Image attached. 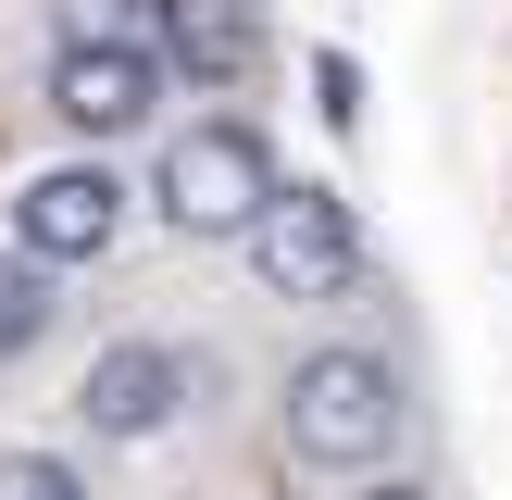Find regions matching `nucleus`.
<instances>
[{"label": "nucleus", "mask_w": 512, "mask_h": 500, "mask_svg": "<svg viewBox=\"0 0 512 500\" xmlns=\"http://www.w3.org/2000/svg\"><path fill=\"white\" fill-rule=\"evenodd\" d=\"M275 425H288V463H300V475L363 488V475L388 463V438L413 425V375H400V350H375V338H325V350L288 363Z\"/></svg>", "instance_id": "obj_1"}, {"label": "nucleus", "mask_w": 512, "mask_h": 500, "mask_svg": "<svg viewBox=\"0 0 512 500\" xmlns=\"http://www.w3.org/2000/svg\"><path fill=\"white\" fill-rule=\"evenodd\" d=\"M275 188H288V175H275V150H263L250 113H200V125H175V138L150 150V200H163L175 238H250Z\"/></svg>", "instance_id": "obj_2"}, {"label": "nucleus", "mask_w": 512, "mask_h": 500, "mask_svg": "<svg viewBox=\"0 0 512 500\" xmlns=\"http://www.w3.org/2000/svg\"><path fill=\"white\" fill-rule=\"evenodd\" d=\"M250 275H263L275 300H338L350 275H363V225H350L338 188H275L263 225H250Z\"/></svg>", "instance_id": "obj_3"}, {"label": "nucleus", "mask_w": 512, "mask_h": 500, "mask_svg": "<svg viewBox=\"0 0 512 500\" xmlns=\"http://www.w3.org/2000/svg\"><path fill=\"white\" fill-rule=\"evenodd\" d=\"M125 238V175L113 163H50V175H25L13 188V250L25 263H88V250H113Z\"/></svg>", "instance_id": "obj_4"}, {"label": "nucleus", "mask_w": 512, "mask_h": 500, "mask_svg": "<svg viewBox=\"0 0 512 500\" xmlns=\"http://www.w3.org/2000/svg\"><path fill=\"white\" fill-rule=\"evenodd\" d=\"M163 50H50V75H38V100H50V125H75V138H138L150 113H163Z\"/></svg>", "instance_id": "obj_5"}, {"label": "nucleus", "mask_w": 512, "mask_h": 500, "mask_svg": "<svg viewBox=\"0 0 512 500\" xmlns=\"http://www.w3.org/2000/svg\"><path fill=\"white\" fill-rule=\"evenodd\" d=\"M175 413H188V350L175 338H113L75 375V425L88 438H163Z\"/></svg>", "instance_id": "obj_6"}, {"label": "nucleus", "mask_w": 512, "mask_h": 500, "mask_svg": "<svg viewBox=\"0 0 512 500\" xmlns=\"http://www.w3.org/2000/svg\"><path fill=\"white\" fill-rule=\"evenodd\" d=\"M163 75L188 88H250L263 75V0H163Z\"/></svg>", "instance_id": "obj_7"}, {"label": "nucleus", "mask_w": 512, "mask_h": 500, "mask_svg": "<svg viewBox=\"0 0 512 500\" xmlns=\"http://www.w3.org/2000/svg\"><path fill=\"white\" fill-rule=\"evenodd\" d=\"M63 50H163V0H50Z\"/></svg>", "instance_id": "obj_8"}, {"label": "nucleus", "mask_w": 512, "mask_h": 500, "mask_svg": "<svg viewBox=\"0 0 512 500\" xmlns=\"http://www.w3.org/2000/svg\"><path fill=\"white\" fill-rule=\"evenodd\" d=\"M50 313H63V275L25 263V250H0V363H13V350H38Z\"/></svg>", "instance_id": "obj_9"}, {"label": "nucleus", "mask_w": 512, "mask_h": 500, "mask_svg": "<svg viewBox=\"0 0 512 500\" xmlns=\"http://www.w3.org/2000/svg\"><path fill=\"white\" fill-rule=\"evenodd\" d=\"M0 500H88V475L63 450H0Z\"/></svg>", "instance_id": "obj_10"}, {"label": "nucleus", "mask_w": 512, "mask_h": 500, "mask_svg": "<svg viewBox=\"0 0 512 500\" xmlns=\"http://www.w3.org/2000/svg\"><path fill=\"white\" fill-rule=\"evenodd\" d=\"M350 500H450V488H425V475H363Z\"/></svg>", "instance_id": "obj_11"}]
</instances>
